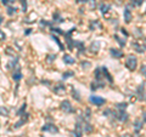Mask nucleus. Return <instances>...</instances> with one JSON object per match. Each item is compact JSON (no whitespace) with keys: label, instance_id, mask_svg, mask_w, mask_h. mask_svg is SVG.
<instances>
[{"label":"nucleus","instance_id":"17","mask_svg":"<svg viewBox=\"0 0 146 137\" xmlns=\"http://www.w3.org/2000/svg\"><path fill=\"white\" fill-rule=\"evenodd\" d=\"M134 125H135V131L138 132V131L141 129V127H143V121H141L140 119H138V120L135 121V124H134Z\"/></svg>","mask_w":146,"mask_h":137},{"label":"nucleus","instance_id":"10","mask_svg":"<svg viewBox=\"0 0 146 137\" xmlns=\"http://www.w3.org/2000/svg\"><path fill=\"white\" fill-rule=\"evenodd\" d=\"M12 78H13V80H15L16 83H18V81L22 79V72H21V69L18 67H16V69H15V72H13V74H12Z\"/></svg>","mask_w":146,"mask_h":137},{"label":"nucleus","instance_id":"12","mask_svg":"<svg viewBox=\"0 0 146 137\" xmlns=\"http://www.w3.org/2000/svg\"><path fill=\"white\" fill-rule=\"evenodd\" d=\"M124 21H125V23H129L131 21V11L129 10V6H127L124 10Z\"/></svg>","mask_w":146,"mask_h":137},{"label":"nucleus","instance_id":"9","mask_svg":"<svg viewBox=\"0 0 146 137\" xmlns=\"http://www.w3.org/2000/svg\"><path fill=\"white\" fill-rule=\"evenodd\" d=\"M110 53H111V56L115 57V58L123 57V51H122V50H118V49H111V50H110Z\"/></svg>","mask_w":146,"mask_h":137},{"label":"nucleus","instance_id":"20","mask_svg":"<svg viewBox=\"0 0 146 137\" xmlns=\"http://www.w3.org/2000/svg\"><path fill=\"white\" fill-rule=\"evenodd\" d=\"M133 47H134L138 52H144V51H145V49H144L143 46H140L139 44H136V43H134V44H133Z\"/></svg>","mask_w":146,"mask_h":137},{"label":"nucleus","instance_id":"21","mask_svg":"<svg viewBox=\"0 0 146 137\" xmlns=\"http://www.w3.org/2000/svg\"><path fill=\"white\" fill-rule=\"evenodd\" d=\"M144 3V0H130V4L134 6H140Z\"/></svg>","mask_w":146,"mask_h":137},{"label":"nucleus","instance_id":"7","mask_svg":"<svg viewBox=\"0 0 146 137\" xmlns=\"http://www.w3.org/2000/svg\"><path fill=\"white\" fill-rule=\"evenodd\" d=\"M116 118L119 121H127V119H128V114L124 112V111H118V112H116Z\"/></svg>","mask_w":146,"mask_h":137},{"label":"nucleus","instance_id":"11","mask_svg":"<svg viewBox=\"0 0 146 137\" xmlns=\"http://www.w3.org/2000/svg\"><path fill=\"white\" fill-rule=\"evenodd\" d=\"M105 85H106V84L100 83V81H96V80H95L94 83H91L90 88H91V91H96V90H99V89H102Z\"/></svg>","mask_w":146,"mask_h":137},{"label":"nucleus","instance_id":"36","mask_svg":"<svg viewBox=\"0 0 146 137\" xmlns=\"http://www.w3.org/2000/svg\"><path fill=\"white\" fill-rule=\"evenodd\" d=\"M143 43H144V45H145V50H146V39H143Z\"/></svg>","mask_w":146,"mask_h":137},{"label":"nucleus","instance_id":"29","mask_svg":"<svg viewBox=\"0 0 146 137\" xmlns=\"http://www.w3.org/2000/svg\"><path fill=\"white\" fill-rule=\"evenodd\" d=\"M55 58H56V55H50V56H48V62H52Z\"/></svg>","mask_w":146,"mask_h":137},{"label":"nucleus","instance_id":"31","mask_svg":"<svg viewBox=\"0 0 146 137\" xmlns=\"http://www.w3.org/2000/svg\"><path fill=\"white\" fill-rule=\"evenodd\" d=\"M22 1V9H23V12L27 10V3H26V0H21Z\"/></svg>","mask_w":146,"mask_h":137},{"label":"nucleus","instance_id":"22","mask_svg":"<svg viewBox=\"0 0 146 137\" xmlns=\"http://www.w3.org/2000/svg\"><path fill=\"white\" fill-rule=\"evenodd\" d=\"M15 12H16V7H12V6H9L7 7V15L9 16H12Z\"/></svg>","mask_w":146,"mask_h":137},{"label":"nucleus","instance_id":"1","mask_svg":"<svg viewBox=\"0 0 146 137\" xmlns=\"http://www.w3.org/2000/svg\"><path fill=\"white\" fill-rule=\"evenodd\" d=\"M95 80L100 81V83H104V84H106L105 83V80H107L108 83H113L112 76L110 75V73H108L106 67L96 68V70H95Z\"/></svg>","mask_w":146,"mask_h":137},{"label":"nucleus","instance_id":"24","mask_svg":"<svg viewBox=\"0 0 146 137\" xmlns=\"http://www.w3.org/2000/svg\"><path fill=\"white\" fill-rule=\"evenodd\" d=\"M143 94H144V85L141 84L139 88H138V95H139V97L143 98Z\"/></svg>","mask_w":146,"mask_h":137},{"label":"nucleus","instance_id":"2","mask_svg":"<svg viewBox=\"0 0 146 137\" xmlns=\"http://www.w3.org/2000/svg\"><path fill=\"white\" fill-rule=\"evenodd\" d=\"M125 66L129 70H135L136 69V66H138V58H136L135 56H133V55H130V56L127 57V61H125Z\"/></svg>","mask_w":146,"mask_h":137},{"label":"nucleus","instance_id":"13","mask_svg":"<svg viewBox=\"0 0 146 137\" xmlns=\"http://www.w3.org/2000/svg\"><path fill=\"white\" fill-rule=\"evenodd\" d=\"M63 62H65L66 65H73L76 61H74V58H73L71 55H63Z\"/></svg>","mask_w":146,"mask_h":137},{"label":"nucleus","instance_id":"27","mask_svg":"<svg viewBox=\"0 0 146 137\" xmlns=\"http://www.w3.org/2000/svg\"><path fill=\"white\" fill-rule=\"evenodd\" d=\"M17 63V58H15V60H12L10 63H9V66H7V68H12V67H15V65Z\"/></svg>","mask_w":146,"mask_h":137},{"label":"nucleus","instance_id":"35","mask_svg":"<svg viewBox=\"0 0 146 137\" xmlns=\"http://www.w3.org/2000/svg\"><path fill=\"white\" fill-rule=\"evenodd\" d=\"M89 66H90V63H88V62L82 63V67H83V68H85V67H89Z\"/></svg>","mask_w":146,"mask_h":137},{"label":"nucleus","instance_id":"32","mask_svg":"<svg viewBox=\"0 0 146 137\" xmlns=\"http://www.w3.org/2000/svg\"><path fill=\"white\" fill-rule=\"evenodd\" d=\"M1 21H3V17L0 16V24H1ZM0 36H1V39H5V34H4L1 30H0Z\"/></svg>","mask_w":146,"mask_h":137},{"label":"nucleus","instance_id":"30","mask_svg":"<svg viewBox=\"0 0 146 137\" xmlns=\"http://www.w3.org/2000/svg\"><path fill=\"white\" fill-rule=\"evenodd\" d=\"M15 0H3V4L4 5H9V4H13Z\"/></svg>","mask_w":146,"mask_h":137},{"label":"nucleus","instance_id":"6","mask_svg":"<svg viewBox=\"0 0 146 137\" xmlns=\"http://www.w3.org/2000/svg\"><path fill=\"white\" fill-rule=\"evenodd\" d=\"M52 91L56 95H63L66 92V90H65V86H63V84L62 83H60V84H57L56 86H54V89H52Z\"/></svg>","mask_w":146,"mask_h":137},{"label":"nucleus","instance_id":"37","mask_svg":"<svg viewBox=\"0 0 146 137\" xmlns=\"http://www.w3.org/2000/svg\"><path fill=\"white\" fill-rule=\"evenodd\" d=\"M143 115H144V120L146 121V112H144V114H143Z\"/></svg>","mask_w":146,"mask_h":137},{"label":"nucleus","instance_id":"15","mask_svg":"<svg viewBox=\"0 0 146 137\" xmlns=\"http://www.w3.org/2000/svg\"><path fill=\"white\" fill-rule=\"evenodd\" d=\"M115 39L117 40V43L119 44L121 46H124V45H125V39L124 38H121L118 34H115Z\"/></svg>","mask_w":146,"mask_h":137},{"label":"nucleus","instance_id":"5","mask_svg":"<svg viewBox=\"0 0 146 137\" xmlns=\"http://www.w3.org/2000/svg\"><path fill=\"white\" fill-rule=\"evenodd\" d=\"M61 109H62V111L65 112V113H74V109L72 108L70 101H63V102L61 103Z\"/></svg>","mask_w":146,"mask_h":137},{"label":"nucleus","instance_id":"14","mask_svg":"<svg viewBox=\"0 0 146 137\" xmlns=\"http://www.w3.org/2000/svg\"><path fill=\"white\" fill-rule=\"evenodd\" d=\"M99 49H100V41H94L93 44H91V46H90V51L96 53L99 51Z\"/></svg>","mask_w":146,"mask_h":137},{"label":"nucleus","instance_id":"33","mask_svg":"<svg viewBox=\"0 0 146 137\" xmlns=\"http://www.w3.org/2000/svg\"><path fill=\"white\" fill-rule=\"evenodd\" d=\"M141 73H143L144 75H146V65L141 66Z\"/></svg>","mask_w":146,"mask_h":137},{"label":"nucleus","instance_id":"18","mask_svg":"<svg viewBox=\"0 0 146 137\" xmlns=\"http://www.w3.org/2000/svg\"><path fill=\"white\" fill-rule=\"evenodd\" d=\"M0 115L7 117V115H9V109L5 108V107H0Z\"/></svg>","mask_w":146,"mask_h":137},{"label":"nucleus","instance_id":"19","mask_svg":"<svg viewBox=\"0 0 146 137\" xmlns=\"http://www.w3.org/2000/svg\"><path fill=\"white\" fill-rule=\"evenodd\" d=\"M72 95H73V97H74L78 102L80 101V95H79V92H78V91H77L76 89H73V90H72Z\"/></svg>","mask_w":146,"mask_h":137},{"label":"nucleus","instance_id":"3","mask_svg":"<svg viewBox=\"0 0 146 137\" xmlns=\"http://www.w3.org/2000/svg\"><path fill=\"white\" fill-rule=\"evenodd\" d=\"M89 101H90V103L95 104V106H102V104H105V102H106V99L102 97H99V96H90Z\"/></svg>","mask_w":146,"mask_h":137},{"label":"nucleus","instance_id":"38","mask_svg":"<svg viewBox=\"0 0 146 137\" xmlns=\"http://www.w3.org/2000/svg\"><path fill=\"white\" fill-rule=\"evenodd\" d=\"M21 137H26V136H21Z\"/></svg>","mask_w":146,"mask_h":137},{"label":"nucleus","instance_id":"16","mask_svg":"<svg viewBox=\"0 0 146 137\" xmlns=\"http://www.w3.org/2000/svg\"><path fill=\"white\" fill-rule=\"evenodd\" d=\"M110 9H111L110 5H107V4H102V5L100 6V11H101V13H107L110 11Z\"/></svg>","mask_w":146,"mask_h":137},{"label":"nucleus","instance_id":"23","mask_svg":"<svg viewBox=\"0 0 146 137\" xmlns=\"http://www.w3.org/2000/svg\"><path fill=\"white\" fill-rule=\"evenodd\" d=\"M26 107H27V104H26V103H23V104H22L21 109H20V111L17 112V115H22V114H23V113L26 112Z\"/></svg>","mask_w":146,"mask_h":137},{"label":"nucleus","instance_id":"28","mask_svg":"<svg viewBox=\"0 0 146 137\" xmlns=\"http://www.w3.org/2000/svg\"><path fill=\"white\" fill-rule=\"evenodd\" d=\"M89 1H90V9L94 10V9L96 7V1H95V0H89Z\"/></svg>","mask_w":146,"mask_h":137},{"label":"nucleus","instance_id":"4","mask_svg":"<svg viewBox=\"0 0 146 137\" xmlns=\"http://www.w3.org/2000/svg\"><path fill=\"white\" fill-rule=\"evenodd\" d=\"M42 131H45V132H51V134H57L58 132V129L54 124H45L43 127H42Z\"/></svg>","mask_w":146,"mask_h":137},{"label":"nucleus","instance_id":"26","mask_svg":"<svg viewBox=\"0 0 146 137\" xmlns=\"http://www.w3.org/2000/svg\"><path fill=\"white\" fill-rule=\"evenodd\" d=\"M52 39L55 40V41H56L57 44H58V46H60L61 47V50H63V46H62V44L60 43V40H58V38H57V36H55V35H52Z\"/></svg>","mask_w":146,"mask_h":137},{"label":"nucleus","instance_id":"25","mask_svg":"<svg viewBox=\"0 0 146 137\" xmlns=\"http://www.w3.org/2000/svg\"><path fill=\"white\" fill-rule=\"evenodd\" d=\"M74 75V73L73 72H66V73H63V75H62V79L65 80V79H67L68 76H73Z\"/></svg>","mask_w":146,"mask_h":137},{"label":"nucleus","instance_id":"34","mask_svg":"<svg viewBox=\"0 0 146 137\" xmlns=\"http://www.w3.org/2000/svg\"><path fill=\"white\" fill-rule=\"evenodd\" d=\"M89 0H76V3L77 4H85V3H88Z\"/></svg>","mask_w":146,"mask_h":137},{"label":"nucleus","instance_id":"8","mask_svg":"<svg viewBox=\"0 0 146 137\" xmlns=\"http://www.w3.org/2000/svg\"><path fill=\"white\" fill-rule=\"evenodd\" d=\"M27 120H28V114H26V115L23 114V115H22V118H21V119L18 120V121L16 123L15 125H13V129H18V127H21L22 125L25 124V123H27Z\"/></svg>","mask_w":146,"mask_h":137}]
</instances>
